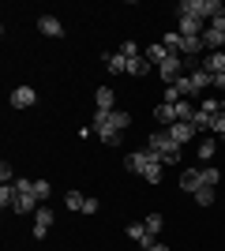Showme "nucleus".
Here are the masks:
<instances>
[{"label": "nucleus", "mask_w": 225, "mask_h": 251, "mask_svg": "<svg viewBox=\"0 0 225 251\" xmlns=\"http://www.w3.org/2000/svg\"><path fill=\"white\" fill-rule=\"evenodd\" d=\"M210 86H214V75L203 72V64H199L195 72H188L180 83H176V90H180V98H188V101H203V94Z\"/></svg>", "instance_id": "1"}, {"label": "nucleus", "mask_w": 225, "mask_h": 251, "mask_svg": "<svg viewBox=\"0 0 225 251\" xmlns=\"http://www.w3.org/2000/svg\"><path fill=\"white\" fill-rule=\"evenodd\" d=\"M128 124H131V116L120 113V109H113V113H101V109H98V113H94V131H98V135H101V131H117V135H120Z\"/></svg>", "instance_id": "2"}, {"label": "nucleus", "mask_w": 225, "mask_h": 251, "mask_svg": "<svg viewBox=\"0 0 225 251\" xmlns=\"http://www.w3.org/2000/svg\"><path fill=\"white\" fill-rule=\"evenodd\" d=\"M180 11H184V15H195V19H210V23H214L218 19V15H222V4H218V0H184V4H180Z\"/></svg>", "instance_id": "3"}, {"label": "nucleus", "mask_w": 225, "mask_h": 251, "mask_svg": "<svg viewBox=\"0 0 225 251\" xmlns=\"http://www.w3.org/2000/svg\"><path fill=\"white\" fill-rule=\"evenodd\" d=\"M161 157L154 154V150H131L128 157H124V169H128L131 176H143V173H147L150 165H158Z\"/></svg>", "instance_id": "4"}, {"label": "nucleus", "mask_w": 225, "mask_h": 251, "mask_svg": "<svg viewBox=\"0 0 225 251\" xmlns=\"http://www.w3.org/2000/svg\"><path fill=\"white\" fill-rule=\"evenodd\" d=\"M222 113V101L218 98H203L199 101V109H195V127H210V120Z\"/></svg>", "instance_id": "5"}, {"label": "nucleus", "mask_w": 225, "mask_h": 251, "mask_svg": "<svg viewBox=\"0 0 225 251\" xmlns=\"http://www.w3.org/2000/svg\"><path fill=\"white\" fill-rule=\"evenodd\" d=\"M203 30H206L203 19H195V15H184V11H180V23H176V34H180V38H203Z\"/></svg>", "instance_id": "6"}, {"label": "nucleus", "mask_w": 225, "mask_h": 251, "mask_svg": "<svg viewBox=\"0 0 225 251\" xmlns=\"http://www.w3.org/2000/svg\"><path fill=\"white\" fill-rule=\"evenodd\" d=\"M173 147H176V143H173V135H169V131H150V139H147V150H154L158 157H165Z\"/></svg>", "instance_id": "7"}, {"label": "nucleus", "mask_w": 225, "mask_h": 251, "mask_svg": "<svg viewBox=\"0 0 225 251\" xmlns=\"http://www.w3.org/2000/svg\"><path fill=\"white\" fill-rule=\"evenodd\" d=\"M8 101H11V109H30V105L38 101V90H34V86H15Z\"/></svg>", "instance_id": "8"}, {"label": "nucleus", "mask_w": 225, "mask_h": 251, "mask_svg": "<svg viewBox=\"0 0 225 251\" xmlns=\"http://www.w3.org/2000/svg\"><path fill=\"white\" fill-rule=\"evenodd\" d=\"M49 225H53V210L38 206V214H34V240H45V236H49Z\"/></svg>", "instance_id": "9"}, {"label": "nucleus", "mask_w": 225, "mask_h": 251, "mask_svg": "<svg viewBox=\"0 0 225 251\" xmlns=\"http://www.w3.org/2000/svg\"><path fill=\"white\" fill-rule=\"evenodd\" d=\"M195 131H199V127H195V124H184V120H176V124L169 127V135H173L176 147H188V143L195 139Z\"/></svg>", "instance_id": "10"}, {"label": "nucleus", "mask_w": 225, "mask_h": 251, "mask_svg": "<svg viewBox=\"0 0 225 251\" xmlns=\"http://www.w3.org/2000/svg\"><path fill=\"white\" fill-rule=\"evenodd\" d=\"M38 30L45 38H64V23L56 19V15H38Z\"/></svg>", "instance_id": "11"}, {"label": "nucleus", "mask_w": 225, "mask_h": 251, "mask_svg": "<svg viewBox=\"0 0 225 251\" xmlns=\"http://www.w3.org/2000/svg\"><path fill=\"white\" fill-rule=\"evenodd\" d=\"M128 240H135V244H139V248H154V244H158V240H154V236H150V232H147V225H143V221H135V225H128Z\"/></svg>", "instance_id": "12"}, {"label": "nucleus", "mask_w": 225, "mask_h": 251, "mask_svg": "<svg viewBox=\"0 0 225 251\" xmlns=\"http://www.w3.org/2000/svg\"><path fill=\"white\" fill-rule=\"evenodd\" d=\"M203 72H210L214 79L225 75V49L222 52H206V56H203Z\"/></svg>", "instance_id": "13"}, {"label": "nucleus", "mask_w": 225, "mask_h": 251, "mask_svg": "<svg viewBox=\"0 0 225 251\" xmlns=\"http://www.w3.org/2000/svg\"><path fill=\"white\" fill-rule=\"evenodd\" d=\"M199 188H203V173H199V169H184L180 173V191H192L195 195Z\"/></svg>", "instance_id": "14"}, {"label": "nucleus", "mask_w": 225, "mask_h": 251, "mask_svg": "<svg viewBox=\"0 0 225 251\" xmlns=\"http://www.w3.org/2000/svg\"><path fill=\"white\" fill-rule=\"evenodd\" d=\"M34 202H38V199H34V188L30 191H19V188H15V206H11L15 214H30Z\"/></svg>", "instance_id": "15"}, {"label": "nucleus", "mask_w": 225, "mask_h": 251, "mask_svg": "<svg viewBox=\"0 0 225 251\" xmlns=\"http://www.w3.org/2000/svg\"><path fill=\"white\" fill-rule=\"evenodd\" d=\"M154 120H158V124L165 127V131H169V127L176 124V113H173V105H165V101H161L158 109H154Z\"/></svg>", "instance_id": "16"}, {"label": "nucleus", "mask_w": 225, "mask_h": 251, "mask_svg": "<svg viewBox=\"0 0 225 251\" xmlns=\"http://www.w3.org/2000/svg\"><path fill=\"white\" fill-rule=\"evenodd\" d=\"M143 56H147V60L154 64V68H158V64H165V60H169V49H165L161 42H154V45H147V52H143Z\"/></svg>", "instance_id": "17"}, {"label": "nucleus", "mask_w": 225, "mask_h": 251, "mask_svg": "<svg viewBox=\"0 0 225 251\" xmlns=\"http://www.w3.org/2000/svg\"><path fill=\"white\" fill-rule=\"evenodd\" d=\"M150 72H154V64L147 56H135V60H128V72L124 75H150Z\"/></svg>", "instance_id": "18"}, {"label": "nucleus", "mask_w": 225, "mask_h": 251, "mask_svg": "<svg viewBox=\"0 0 225 251\" xmlns=\"http://www.w3.org/2000/svg\"><path fill=\"white\" fill-rule=\"evenodd\" d=\"M173 113H176V120H184V124H195V105L192 101H176Z\"/></svg>", "instance_id": "19"}, {"label": "nucleus", "mask_w": 225, "mask_h": 251, "mask_svg": "<svg viewBox=\"0 0 225 251\" xmlns=\"http://www.w3.org/2000/svg\"><path fill=\"white\" fill-rule=\"evenodd\" d=\"M195 154H199V161H210V157L218 154V139H199V147H195Z\"/></svg>", "instance_id": "20"}, {"label": "nucleus", "mask_w": 225, "mask_h": 251, "mask_svg": "<svg viewBox=\"0 0 225 251\" xmlns=\"http://www.w3.org/2000/svg\"><path fill=\"white\" fill-rule=\"evenodd\" d=\"M94 101H98V109H101V113H113V90H109V86H98Z\"/></svg>", "instance_id": "21"}, {"label": "nucleus", "mask_w": 225, "mask_h": 251, "mask_svg": "<svg viewBox=\"0 0 225 251\" xmlns=\"http://www.w3.org/2000/svg\"><path fill=\"white\" fill-rule=\"evenodd\" d=\"M214 199H218V188H206L203 184V188L195 191V202H199V206H214Z\"/></svg>", "instance_id": "22"}, {"label": "nucleus", "mask_w": 225, "mask_h": 251, "mask_svg": "<svg viewBox=\"0 0 225 251\" xmlns=\"http://www.w3.org/2000/svg\"><path fill=\"white\" fill-rule=\"evenodd\" d=\"M83 202H86L83 191H64V206L68 210H79V214H83Z\"/></svg>", "instance_id": "23"}, {"label": "nucleus", "mask_w": 225, "mask_h": 251, "mask_svg": "<svg viewBox=\"0 0 225 251\" xmlns=\"http://www.w3.org/2000/svg\"><path fill=\"white\" fill-rule=\"evenodd\" d=\"M49 195H53V184H49V180H34V199L45 202Z\"/></svg>", "instance_id": "24"}, {"label": "nucleus", "mask_w": 225, "mask_h": 251, "mask_svg": "<svg viewBox=\"0 0 225 251\" xmlns=\"http://www.w3.org/2000/svg\"><path fill=\"white\" fill-rule=\"evenodd\" d=\"M109 72H113V75H124V72H128V60H124V56H120V52H113V56H109Z\"/></svg>", "instance_id": "25"}, {"label": "nucleus", "mask_w": 225, "mask_h": 251, "mask_svg": "<svg viewBox=\"0 0 225 251\" xmlns=\"http://www.w3.org/2000/svg\"><path fill=\"white\" fill-rule=\"evenodd\" d=\"M0 206L4 210L15 206V184H4V188H0Z\"/></svg>", "instance_id": "26"}, {"label": "nucleus", "mask_w": 225, "mask_h": 251, "mask_svg": "<svg viewBox=\"0 0 225 251\" xmlns=\"http://www.w3.org/2000/svg\"><path fill=\"white\" fill-rule=\"evenodd\" d=\"M143 225H147V232L158 240V232H161V225H165V221H161V214H150V218H143Z\"/></svg>", "instance_id": "27"}, {"label": "nucleus", "mask_w": 225, "mask_h": 251, "mask_svg": "<svg viewBox=\"0 0 225 251\" xmlns=\"http://www.w3.org/2000/svg\"><path fill=\"white\" fill-rule=\"evenodd\" d=\"M199 173H203V184H206V188H218V180H222V173H218V169L206 165V169H199Z\"/></svg>", "instance_id": "28"}, {"label": "nucleus", "mask_w": 225, "mask_h": 251, "mask_svg": "<svg viewBox=\"0 0 225 251\" xmlns=\"http://www.w3.org/2000/svg\"><path fill=\"white\" fill-rule=\"evenodd\" d=\"M143 180H147V184H161V161H158V165H150L147 173H143Z\"/></svg>", "instance_id": "29"}, {"label": "nucleus", "mask_w": 225, "mask_h": 251, "mask_svg": "<svg viewBox=\"0 0 225 251\" xmlns=\"http://www.w3.org/2000/svg\"><path fill=\"white\" fill-rule=\"evenodd\" d=\"M120 56H124V60H135V56H139V45H135V42H124V45H120Z\"/></svg>", "instance_id": "30"}, {"label": "nucleus", "mask_w": 225, "mask_h": 251, "mask_svg": "<svg viewBox=\"0 0 225 251\" xmlns=\"http://www.w3.org/2000/svg\"><path fill=\"white\" fill-rule=\"evenodd\" d=\"M161 101H165V105H176V101H184V98H180V90H176V86H165Z\"/></svg>", "instance_id": "31"}, {"label": "nucleus", "mask_w": 225, "mask_h": 251, "mask_svg": "<svg viewBox=\"0 0 225 251\" xmlns=\"http://www.w3.org/2000/svg\"><path fill=\"white\" fill-rule=\"evenodd\" d=\"M98 139H101L105 147H120V135H117V131H101V135H98Z\"/></svg>", "instance_id": "32"}, {"label": "nucleus", "mask_w": 225, "mask_h": 251, "mask_svg": "<svg viewBox=\"0 0 225 251\" xmlns=\"http://www.w3.org/2000/svg\"><path fill=\"white\" fill-rule=\"evenodd\" d=\"M210 131H218V135H225V113H218L214 120H210Z\"/></svg>", "instance_id": "33"}, {"label": "nucleus", "mask_w": 225, "mask_h": 251, "mask_svg": "<svg viewBox=\"0 0 225 251\" xmlns=\"http://www.w3.org/2000/svg\"><path fill=\"white\" fill-rule=\"evenodd\" d=\"M0 180H4V184H15V180H11V165H8V161H0Z\"/></svg>", "instance_id": "34"}, {"label": "nucleus", "mask_w": 225, "mask_h": 251, "mask_svg": "<svg viewBox=\"0 0 225 251\" xmlns=\"http://www.w3.org/2000/svg\"><path fill=\"white\" fill-rule=\"evenodd\" d=\"M83 214H98V199H86L83 202Z\"/></svg>", "instance_id": "35"}, {"label": "nucleus", "mask_w": 225, "mask_h": 251, "mask_svg": "<svg viewBox=\"0 0 225 251\" xmlns=\"http://www.w3.org/2000/svg\"><path fill=\"white\" fill-rule=\"evenodd\" d=\"M214 90H222V94H225V75H218V79H214Z\"/></svg>", "instance_id": "36"}, {"label": "nucleus", "mask_w": 225, "mask_h": 251, "mask_svg": "<svg viewBox=\"0 0 225 251\" xmlns=\"http://www.w3.org/2000/svg\"><path fill=\"white\" fill-rule=\"evenodd\" d=\"M150 251H169V248H165V244H154V248H150Z\"/></svg>", "instance_id": "37"}, {"label": "nucleus", "mask_w": 225, "mask_h": 251, "mask_svg": "<svg viewBox=\"0 0 225 251\" xmlns=\"http://www.w3.org/2000/svg\"><path fill=\"white\" fill-rule=\"evenodd\" d=\"M222 113H225V98H222Z\"/></svg>", "instance_id": "38"}, {"label": "nucleus", "mask_w": 225, "mask_h": 251, "mask_svg": "<svg viewBox=\"0 0 225 251\" xmlns=\"http://www.w3.org/2000/svg\"><path fill=\"white\" fill-rule=\"evenodd\" d=\"M222 143H225V135H222Z\"/></svg>", "instance_id": "39"}]
</instances>
